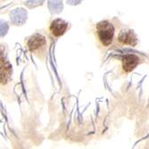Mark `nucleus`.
<instances>
[{
    "instance_id": "f257e3e1",
    "label": "nucleus",
    "mask_w": 149,
    "mask_h": 149,
    "mask_svg": "<svg viewBox=\"0 0 149 149\" xmlns=\"http://www.w3.org/2000/svg\"><path fill=\"white\" fill-rule=\"evenodd\" d=\"M97 33L103 46L108 47L113 42L114 36V27L108 21H102L97 24Z\"/></svg>"
},
{
    "instance_id": "f03ea898",
    "label": "nucleus",
    "mask_w": 149,
    "mask_h": 149,
    "mask_svg": "<svg viewBox=\"0 0 149 149\" xmlns=\"http://www.w3.org/2000/svg\"><path fill=\"white\" fill-rule=\"evenodd\" d=\"M27 47L32 54H34L38 57L41 58L42 56L45 55L47 49L46 38L38 33L34 34L29 38L28 42H27Z\"/></svg>"
},
{
    "instance_id": "7ed1b4c3",
    "label": "nucleus",
    "mask_w": 149,
    "mask_h": 149,
    "mask_svg": "<svg viewBox=\"0 0 149 149\" xmlns=\"http://www.w3.org/2000/svg\"><path fill=\"white\" fill-rule=\"evenodd\" d=\"M118 41L123 45H129L135 47L138 44L136 34L131 30H121L118 35Z\"/></svg>"
},
{
    "instance_id": "20e7f679",
    "label": "nucleus",
    "mask_w": 149,
    "mask_h": 149,
    "mask_svg": "<svg viewBox=\"0 0 149 149\" xmlns=\"http://www.w3.org/2000/svg\"><path fill=\"white\" fill-rule=\"evenodd\" d=\"M67 27H68V23L62 19H56L51 22L49 29L55 37H61L65 33Z\"/></svg>"
},
{
    "instance_id": "39448f33",
    "label": "nucleus",
    "mask_w": 149,
    "mask_h": 149,
    "mask_svg": "<svg viewBox=\"0 0 149 149\" xmlns=\"http://www.w3.org/2000/svg\"><path fill=\"white\" fill-rule=\"evenodd\" d=\"M139 63V58L135 55H126L123 57V68L126 72H132Z\"/></svg>"
},
{
    "instance_id": "423d86ee",
    "label": "nucleus",
    "mask_w": 149,
    "mask_h": 149,
    "mask_svg": "<svg viewBox=\"0 0 149 149\" xmlns=\"http://www.w3.org/2000/svg\"><path fill=\"white\" fill-rule=\"evenodd\" d=\"M10 19L15 25H22L27 20V12L22 8H16L10 13Z\"/></svg>"
},
{
    "instance_id": "0eeeda50",
    "label": "nucleus",
    "mask_w": 149,
    "mask_h": 149,
    "mask_svg": "<svg viewBox=\"0 0 149 149\" xmlns=\"http://www.w3.org/2000/svg\"><path fill=\"white\" fill-rule=\"evenodd\" d=\"M12 76V66L11 64L2 58L1 60V83L6 84L10 80Z\"/></svg>"
},
{
    "instance_id": "6e6552de",
    "label": "nucleus",
    "mask_w": 149,
    "mask_h": 149,
    "mask_svg": "<svg viewBox=\"0 0 149 149\" xmlns=\"http://www.w3.org/2000/svg\"><path fill=\"white\" fill-rule=\"evenodd\" d=\"M48 7L52 13H59L63 10L62 0H48Z\"/></svg>"
},
{
    "instance_id": "1a4fd4ad",
    "label": "nucleus",
    "mask_w": 149,
    "mask_h": 149,
    "mask_svg": "<svg viewBox=\"0 0 149 149\" xmlns=\"http://www.w3.org/2000/svg\"><path fill=\"white\" fill-rule=\"evenodd\" d=\"M43 2H44V0H28V1L25 3V5L29 8H34L36 6L42 5Z\"/></svg>"
},
{
    "instance_id": "9d476101",
    "label": "nucleus",
    "mask_w": 149,
    "mask_h": 149,
    "mask_svg": "<svg viewBox=\"0 0 149 149\" xmlns=\"http://www.w3.org/2000/svg\"><path fill=\"white\" fill-rule=\"evenodd\" d=\"M8 31V25L6 22H1V37L5 36Z\"/></svg>"
},
{
    "instance_id": "9b49d317",
    "label": "nucleus",
    "mask_w": 149,
    "mask_h": 149,
    "mask_svg": "<svg viewBox=\"0 0 149 149\" xmlns=\"http://www.w3.org/2000/svg\"><path fill=\"white\" fill-rule=\"evenodd\" d=\"M82 0H67V2H68V4L72 5V6H75V5H78L79 4Z\"/></svg>"
}]
</instances>
